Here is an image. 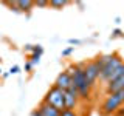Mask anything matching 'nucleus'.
<instances>
[{
    "instance_id": "1",
    "label": "nucleus",
    "mask_w": 124,
    "mask_h": 116,
    "mask_svg": "<svg viewBox=\"0 0 124 116\" xmlns=\"http://www.w3.org/2000/svg\"><path fill=\"white\" fill-rule=\"evenodd\" d=\"M84 67L85 64H76V65H71V67H68L67 70L70 71V74H71V84L76 87L78 90V94H79V99H84L87 101L90 98V85H88L87 79H85V73H84Z\"/></svg>"
},
{
    "instance_id": "2",
    "label": "nucleus",
    "mask_w": 124,
    "mask_h": 116,
    "mask_svg": "<svg viewBox=\"0 0 124 116\" xmlns=\"http://www.w3.org/2000/svg\"><path fill=\"white\" fill-rule=\"evenodd\" d=\"M123 104H124V90H119L116 93H110V94L106 96L101 110H102L104 115H113Z\"/></svg>"
},
{
    "instance_id": "3",
    "label": "nucleus",
    "mask_w": 124,
    "mask_h": 116,
    "mask_svg": "<svg viewBox=\"0 0 124 116\" xmlns=\"http://www.w3.org/2000/svg\"><path fill=\"white\" fill-rule=\"evenodd\" d=\"M44 102L50 104V105H53L54 108H57L59 111L65 110L64 90H61V88H57V87H54V85H51V87H50V90L46 91L45 98H44Z\"/></svg>"
},
{
    "instance_id": "4",
    "label": "nucleus",
    "mask_w": 124,
    "mask_h": 116,
    "mask_svg": "<svg viewBox=\"0 0 124 116\" xmlns=\"http://www.w3.org/2000/svg\"><path fill=\"white\" fill-rule=\"evenodd\" d=\"M121 64H124L123 57L119 56V54L113 53V57H112V59L108 60L102 68L99 70V79L102 80L104 84H107V80H108V77H110V74H112V73H113V71H115V70L118 68Z\"/></svg>"
},
{
    "instance_id": "5",
    "label": "nucleus",
    "mask_w": 124,
    "mask_h": 116,
    "mask_svg": "<svg viewBox=\"0 0 124 116\" xmlns=\"http://www.w3.org/2000/svg\"><path fill=\"white\" fill-rule=\"evenodd\" d=\"M64 102H65V110H75L79 104V94H78V90L73 84L64 91Z\"/></svg>"
},
{
    "instance_id": "6",
    "label": "nucleus",
    "mask_w": 124,
    "mask_h": 116,
    "mask_svg": "<svg viewBox=\"0 0 124 116\" xmlns=\"http://www.w3.org/2000/svg\"><path fill=\"white\" fill-rule=\"evenodd\" d=\"M84 73H85V79H87V82L90 87L95 85V82L98 80L99 77V67H98V62L96 59H93L90 62H87L84 67Z\"/></svg>"
},
{
    "instance_id": "7",
    "label": "nucleus",
    "mask_w": 124,
    "mask_h": 116,
    "mask_svg": "<svg viewBox=\"0 0 124 116\" xmlns=\"http://www.w3.org/2000/svg\"><path fill=\"white\" fill-rule=\"evenodd\" d=\"M54 87H57V88H61V90H67V88L71 85V74H70V71L68 70H65V71H62L59 76L56 77V80H54Z\"/></svg>"
},
{
    "instance_id": "8",
    "label": "nucleus",
    "mask_w": 124,
    "mask_h": 116,
    "mask_svg": "<svg viewBox=\"0 0 124 116\" xmlns=\"http://www.w3.org/2000/svg\"><path fill=\"white\" fill-rule=\"evenodd\" d=\"M37 110H39V113H40L42 116H61V111L57 110V108H54L53 105H50V104L44 102V101L39 104Z\"/></svg>"
},
{
    "instance_id": "9",
    "label": "nucleus",
    "mask_w": 124,
    "mask_h": 116,
    "mask_svg": "<svg viewBox=\"0 0 124 116\" xmlns=\"http://www.w3.org/2000/svg\"><path fill=\"white\" fill-rule=\"evenodd\" d=\"M119 90H124V73L118 77V79H115L113 82H108L106 85L107 94H110V93H116V91H119Z\"/></svg>"
},
{
    "instance_id": "10",
    "label": "nucleus",
    "mask_w": 124,
    "mask_h": 116,
    "mask_svg": "<svg viewBox=\"0 0 124 116\" xmlns=\"http://www.w3.org/2000/svg\"><path fill=\"white\" fill-rule=\"evenodd\" d=\"M13 5L17 8V11H31L34 6V2H31V0H17V2H13Z\"/></svg>"
},
{
    "instance_id": "11",
    "label": "nucleus",
    "mask_w": 124,
    "mask_h": 116,
    "mask_svg": "<svg viewBox=\"0 0 124 116\" xmlns=\"http://www.w3.org/2000/svg\"><path fill=\"white\" fill-rule=\"evenodd\" d=\"M123 73H124V64H121V65H119V67H118V68H116L115 71L110 74V77H108V80H107V84H108V82H113L115 79H118V77L121 76ZM107 84H106V85H107Z\"/></svg>"
},
{
    "instance_id": "12",
    "label": "nucleus",
    "mask_w": 124,
    "mask_h": 116,
    "mask_svg": "<svg viewBox=\"0 0 124 116\" xmlns=\"http://www.w3.org/2000/svg\"><path fill=\"white\" fill-rule=\"evenodd\" d=\"M65 5H68L67 0H51V2H48V6L56 8V9H61V8H64Z\"/></svg>"
},
{
    "instance_id": "13",
    "label": "nucleus",
    "mask_w": 124,
    "mask_h": 116,
    "mask_svg": "<svg viewBox=\"0 0 124 116\" xmlns=\"http://www.w3.org/2000/svg\"><path fill=\"white\" fill-rule=\"evenodd\" d=\"M39 60H40V56H39V54H36V53H33V54H31V57H30L31 65H36V64H39Z\"/></svg>"
},
{
    "instance_id": "14",
    "label": "nucleus",
    "mask_w": 124,
    "mask_h": 116,
    "mask_svg": "<svg viewBox=\"0 0 124 116\" xmlns=\"http://www.w3.org/2000/svg\"><path fill=\"white\" fill-rule=\"evenodd\" d=\"M61 116H79V115H78L75 110H62Z\"/></svg>"
},
{
    "instance_id": "15",
    "label": "nucleus",
    "mask_w": 124,
    "mask_h": 116,
    "mask_svg": "<svg viewBox=\"0 0 124 116\" xmlns=\"http://www.w3.org/2000/svg\"><path fill=\"white\" fill-rule=\"evenodd\" d=\"M33 53L39 54V56H42V53H44V48H42L40 45H33Z\"/></svg>"
},
{
    "instance_id": "16",
    "label": "nucleus",
    "mask_w": 124,
    "mask_h": 116,
    "mask_svg": "<svg viewBox=\"0 0 124 116\" xmlns=\"http://www.w3.org/2000/svg\"><path fill=\"white\" fill-rule=\"evenodd\" d=\"M34 5L40 6V8H45V6H48V2H45V0H39V2H34Z\"/></svg>"
},
{
    "instance_id": "17",
    "label": "nucleus",
    "mask_w": 124,
    "mask_h": 116,
    "mask_svg": "<svg viewBox=\"0 0 124 116\" xmlns=\"http://www.w3.org/2000/svg\"><path fill=\"white\" fill-rule=\"evenodd\" d=\"M73 50H75V46H68L67 50H64V51H62V56H68V54H71Z\"/></svg>"
},
{
    "instance_id": "18",
    "label": "nucleus",
    "mask_w": 124,
    "mask_h": 116,
    "mask_svg": "<svg viewBox=\"0 0 124 116\" xmlns=\"http://www.w3.org/2000/svg\"><path fill=\"white\" fill-rule=\"evenodd\" d=\"M19 71H20V68H19L17 65H14V67H11V68H9V74H17Z\"/></svg>"
},
{
    "instance_id": "19",
    "label": "nucleus",
    "mask_w": 124,
    "mask_h": 116,
    "mask_svg": "<svg viewBox=\"0 0 124 116\" xmlns=\"http://www.w3.org/2000/svg\"><path fill=\"white\" fill-rule=\"evenodd\" d=\"M112 36H113V37H119V36H123V31L116 28V29L113 31V33H112Z\"/></svg>"
},
{
    "instance_id": "20",
    "label": "nucleus",
    "mask_w": 124,
    "mask_h": 116,
    "mask_svg": "<svg viewBox=\"0 0 124 116\" xmlns=\"http://www.w3.org/2000/svg\"><path fill=\"white\" fill-rule=\"evenodd\" d=\"M115 116H124V108H118L115 111Z\"/></svg>"
},
{
    "instance_id": "21",
    "label": "nucleus",
    "mask_w": 124,
    "mask_h": 116,
    "mask_svg": "<svg viewBox=\"0 0 124 116\" xmlns=\"http://www.w3.org/2000/svg\"><path fill=\"white\" fill-rule=\"evenodd\" d=\"M31 68H33V65H31V62L28 60V62L25 64V70H26V71H31Z\"/></svg>"
},
{
    "instance_id": "22",
    "label": "nucleus",
    "mask_w": 124,
    "mask_h": 116,
    "mask_svg": "<svg viewBox=\"0 0 124 116\" xmlns=\"http://www.w3.org/2000/svg\"><path fill=\"white\" fill-rule=\"evenodd\" d=\"M25 51L26 53H33V45H25Z\"/></svg>"
},
{
    "instance_id": "23",
    "label": "nucleus",
    "mask_w": 124,
    "mask_h": 116,
    "mask_svg": "<svg viewBox=\"0 0 124 116\" xmlns=\"http://www.w3.org/2000/svg\"><path fill=\"white\" fill-rule=\"evenodd\" d=\"M30 116H42V115L39 113V110L36 108V110H33V111H31V115H30Z\"/></svg>"
},
{
    "instance_id": "24",
    "label": "nucleus",
    "mask_w": 124,
    "mask_h": 116,
    "mask_svg": "<svg viewBox=\"0 0 124 116\" xmlns=\"http://www.w3.org/2000/svg\"><path fill=\"white\" fill-rule=\"evenodd\" d=\"M70 44H71V45H78V44H79V40H75V39H70Z\"/></svg>"
}]
</instances>
